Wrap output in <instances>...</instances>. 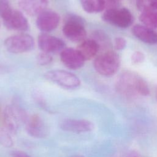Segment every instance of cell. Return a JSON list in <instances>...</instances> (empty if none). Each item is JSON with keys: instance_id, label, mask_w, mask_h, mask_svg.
<instances>
[{"instance_id": "5bb4252c", "label": "cell", "mask_w": 157, "mask_h": 157, "mask_svg": "<svg viewBox=\"0 0 157 157\" xmlns=\"http://www.w3.org/2000/svg\"><path fill=\"white\" fill-rule=\"evenodd\" d=\"M133 35L140 41L148 44L157 43V33L151 28L145 25H136L132 28Z\"/></svg>"}, {"instance_id": "d6986e66", "label": "cell", "mask_w": 157, "mask_h": 157, "mask_svg": "<svg viewBox=\"0 0 157 157\" xmlns=\"http://www.w3.org/2000/svg\"><path fill=\"white\" fill-rule=\"evenodd\" d=\"M136 6L142 12L157 10V0H136Z\"/></svg>"}, {"instance_id": "9c48e42d", "label": "cell", "mask_w": 157, "mask_h": 157, "mask_svg": "<svg viewBox=\"0 0 157 157\" xmlns=\"http://www.w3.org/2000/svg\"><path fill=\"white\" fill-rule=\"evenodd\" d=\"M60 17L58 13L50 10H44L38 15L36 26L42 32H50L56 29L59 24Z\"/></svg>"}, {"instance_id": "8fae6325", "label": "cell", "mask_w": 157, "mask_h": 157, "mask_svg": "<svg viewBox=\"0 0 157 157\" xmlns=\"http://www.w3.org/2000/svg\"><path fill=\"white\" fill-rule=\"evenodd\" d=\"M59 127L65 131L82 133L91 131L94 126L91 121L87 120L67 118L59 123Z\"/></svg>"}, {"instance_id": "9a60e30c", "label": "cell", "mask_w": 157, "mask_h": 157, "mask_svg": "<svg viewBox=\"0 0 157 157\" xmlns=\"http://www.w3.org/2000/svg\"><path fill=\"white\" fill-rule=\"evenodd\" d=\"M47 0H19L18 5L21 10L30 16L39 15L45 10Z\"/></svg>"}, {"instance_id": "4316f807", "label": "cell", "mask_w": 157, "mask_h": 157, "mask_svg": "<svg viewBox=\"0 0 157 157\" xmlns=\"http://www.w3.org/2000/svg\"><path fill=\"white\" fill-rule=\"evenodd\" d=\"M70 157H83V156H80V155H74V156H70Z\"/></svg>"}, {"instance_id": "2e32d148", "label": "cell", "mask_w": 157, "mask_h": 157, "mask_svg": "<svg viewBox=\"0 0 157 157\" xmlns=\"http://www.w3.org/2000/svg\"><path fill=\"white\" fill-rule=\"evenodd\" d=\"M100 46L94 39L84 40L78 46L77 50L85 60L91 59L98 53Z\"/></svg>"}, {"instance_id": "7402d4cb", "label": "cell", "mask_w": 157, "mask_h": 157, "mask_svg": "<svg viewBox=\"0 0 157 157\" xmlns=\"http://www.w3.org/2000/svg\"><path fill=\"white\" fill-rule=\"evenodd\" d=\"M52 61V57L50 53L42 52L37 56V62L39 65L44 66L50 64Z\"/></svg>"}, {"instance_id": "ba28073f", "label": "cell", "mask_w": 157, "mask_h": 157, "mask_svg": "<svg viewBox=\"0 0 157 157\" xmlns=\"http://www.w3.org/2000/svg\"><path fill=\"white\" fill-rule=\"evenodd\" d=\"M26 132L35 138H45L49 132L43 120L38 115L28 116L25 123Z\"/></svg>"}, {"instance_id": "7a4b0ae2", "label": "cell", "mask_w": 157, "mask_h": 157, "mask_svg": "<svg viewBox=\"0 0 157 157\" xmlns=\"http://www.w3.org/2000/svg\"><path fill=\"white\" fill-rule=\"evenodd\" d=\"M63 33L64 36L74 42H83L86 36L85 20L77 15L70 13L64 17Z\"/></svg>"}, {"instance_id": "e0dca14e", "label": "cell", "mask_w": 157, "mask_h": 157, "mask_svg": "<svg viewBox=\"0 0 157 157\" xmlns=\"http://www.w3.org/2000/svg\"><path fill=\"white\" fill-rule=\"evenodd\" d=\"M83 9L89 13H99L106 7L105 0H80Z\"/></svg>"}, {"instance_id": "603a6c76", "label": "cell", "mask_w": 157, "mask_h": 157, "mask_svg": "<svg viewBox=\"0 0 157 157\" xmlns=\"http://www.w3.org/2000/svg\"><path fill=\"white\" fill-rule=\"evenodd\" d=\"M144 59H145V55L140 51L134 52L131 57V62L134 64H140L142 62H144Z\"/></svg>"}, {"instance_id": "ac0fdd59", "label": "cell", "mask_w": 157, "mask_h": 157, "mask_svg": "<svg viewBox=\"0 0 157 157\" xmlns=\"http://www.w3.org/2000/svg\"><path fill=\"white\" fill-rule=\"evenodd\" d=\"M140 21L146 26L151 29L157 28V10L142 12L139 17Z\"/></svg>"}, {"instance_id": "484cf974", "label": "cell", "mask_w": 157, "mask_h": 157, "mask_svg": "<svg viewBox=\"0 0 157 157\" xmlns=\"http://www.w3.org/2000/svg\"><path fill=\"white\" fill-rule=\"evenodd\" d=\"M12 157H31L26 153L21 151H13L11 153Z\"/></svg>"}, {"instance_id": "6da1fadb", "label": "cell", "mask_w": 157, "mask_h": 157, "mask_svg": "<svg viewBox=\"0 0 157 157\" xmlns=\"http://www.w3.org/2000/svg\"><path fill=\"white\" fill-rule=\"evenodd\" d=\"M117 88L121 94L127 97L147 96L150 94L146 81L140 75L131 71L125 72L120 76Z\"/></svg>"}, {"instance_id": "7c38bea8", "label": "cell", "mask_w": 157, "mask_h": 157, "mask_svg": "<svg viewBox=\"0 0 157 157\" xmlns=\"http://www.w3.org/2000/svg\"><path fill=\"white\" fill-rule=\"evenodd\" d=\"M60 59L64 66L72 70L80 69L85 61L77 49L71 48L63 49L60 53Z\"/></svg>"}, {"instance_id": "ffe728a7", "label": "cell", "mask_w": 157, "mask_h": 157, "mask_svg": "<svg viewBox=\"0 0 157 157\" xmlns=\"http://www.w3.org/2000/svg\"><path fill=\"white\" fill-rule=\"evenodd\" d=\"M13 134L4 126L0 128V144L6 147H10L13 145L12 137Z\"/></svg>"}, {"instance_id": "d4e9b609", "label": "cell", "mask_w": 157, "mask_h": 157, "mask_svg": "<svg viewBox=\"0 0 157 157\" xmlns=\"http://www.w3.org/2000/svg\"><path fill=\"white\" fill-rule=\"evenodd\" d=\"M126 46V40L123 37H117L114 40V48L117 50H122Z\"/></svg>"}, {"instance_id": "44dd1931", "label": "cell", "mask_w": 157, "mask_h": 157, "mask_svg": "<svg viewBox=\"0 0 157 157\" xmlns=\"http://www.w3.org/2000/svg\"><path fill=\"white\" fill-rule=\"evenodd\" d=\"M10 3L8 0H0V17L5 19L12 12Z\"/></svg>"}, {"instance_id": "30bf717a", "label": "cell", "mask_w": 157, "mask_h": 157, "mask_svg": "<svg viewBox=\"0 0 157 157\" xmlns=\"http://www.w3.org/2000/svg\"><path fill=\"white\" fill-rule=\"evenodd\" d=\"M37 44L41 51L50 54L62 51L65 47L63 40L46 33H42L39 36Z\"/></svg>"}, {"instance_id": "52a82bcc", "label": "cell", "mask_w": 157, "mask_h": 157, "mask_svg": "<svg viewBox=\"0 0 157 157\" xmlns=\"http://www.w3.org/2000/svg\"><path fill=\"white\" fill-rule=\"evenodd\" d=\"M28 115L21 109L15 105H8L4 111V124L13 134H15L21 122L25 123Z\"/></svg>"}, {"instance_id": "5b68a950", "label": "cell", "mask_w": 157, "mask_h": 157, "mask_svg": "<svg viewBox=\"0 0 157 157\" xmlns=\"http://www.w3.org/2000/svg\"><path fill=\"white\" fill-rule=\"evenodd\" d=\"M4 44L6 50L9 52L21 53L32 50L34 46V40L30 35L20 33L7 38Z\"/></svg>"}, {"instance_id": "3957f363", "label": "cell", "mask_w": 157, "mask_h": 157, "mask_svg": "<svg viewBox=\"0 0 157 157\" xmlns=\"http://www.w3.org/2000/svg\"><path fill=\"white\" fill-rule=\"evenodd\" d=\"M93 66L94 69L100 75L111 77L115 75L119 69L120 58L116 52L107 51L94 59Z\"/></svg>"}, {"instance_id": "8992f818", "label": "cell", "mask_w": 157, "mask_h": 157, "mask_svg": "<svg viewBox=\"0 0 157 157\" xmlns=\"http://www.w3.org/2000/svg\"><path fill=\"white\" fill-rule=\"evenodd\" d=\"M47 79L66 89H75L80 85L78 77L73 73L63 71L53 70L45 74Z\"/></svg>"}, {"instance_id": "cb8c5ba5", "label": "cell", "mask_w": 157, "mask_h": 157, "mask_svg": "<svg viewBox=\"0 0 157 157\" xmlns=\"http://www.w3.org/2000/svg\"><path fill=\"white\" fill-rule=\"evenodd\" d=\"M94 40H95L99 45H100V43L102 42H107L108 40V37L106 35V34L102 31H96L93 34Z\"/></svg>"}, {"instance_id": "4fadbf2b", "label": "cell", "mask_w": 157, "mask_h": 157, "mask_svg": "<svg viewBox=\"0 0 157 157\" xmlns=\"http://www.w3.org/2000/svg\"><path fill=\"white\" fill-rule=\"evenodd\" d=\"M3 21L4 26L9 29L25 31L29 28L28 20L23 13L18 10H12Z\"/></svg>"}, {"instance_id": "277c9868", "label": "cell", "mask_w": 157, "mask_h": 157, "mask_svg": "<svg viewBox=\"0 0 157 157\" xmlns=\"http://www.w3.org/2000/svg\"><path fill=\"white\" fill-rule=\"evenodd\" d=\"M106 23L120 28H126L133 23V16L130 10L125 7L107 9L102 16Z\"/></svg>"}, {"instance_id": "83f0119b", "label": "cell", "mask_w": 157, "mask_h": 157, "mask_svg": "<svg viewBox=\"0 0 157 157\" xmlns=\"http://www.w3.org/2000/svg\"><path fill=\"white\" fill-rule=\"evenodd\" d=\"M156 100H157V95H156Z\"/></svg>"}]
</instances>
